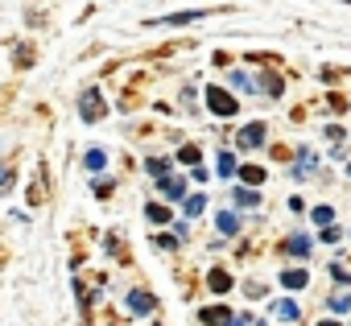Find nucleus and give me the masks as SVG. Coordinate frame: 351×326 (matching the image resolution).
Instances as JSON below:
<instances>
[{
    "label": "nucleus",
    "instance_id": "ddd939ff",
    "mask_svg": "<svg viewBox=\"0 0 351 326\" xmlns=\"http://www.w3.org/2000/svg\"><path fill=\"white\" fill-rule=\"evenodd\" d=\"M145 219L161 227V223H169V211H165V207H157V203H149V207H145Z\"/></svg>",
    "mask_w": 351,
    "mask_h": 326
},
{
    "label": "nucleus",
    "instance_id": "20e7f679",
    "mask_svg": "<svg viewBox=\"0 0 351 326\" xmlns=\"http://www.w3.org/2000/svg\"><path fill=\"white\" fill-rule=\"evenodd\" d=\"M157 190H161L165 199H173V203H178V199L186 203V199H191V195H186V182H182V178H157Z\"/></svg>",
    "mask_w": 351,
    "mask_h": 326
},
{
    "label": "nucleus",
    "instance_id": "9d476101",
    "mask_svg": "<svg viewBox=\"0 0 351 326\" xmlns=\"http://www.w3.org/2000/svg\"><path fill=\"white\" fill-rule=\"evenodd\" d=\"M273 314H277L281 322H298V318H302V310H298V301H277V305H273Z\"/></svg>",
    "mask_w": 351,
    "mask_h": 326
},
{
    "label": "nucleus",
    "instance_id": "f03ea898",
    "mask_svg": "<svg viewBox=\"0 0 351 326\" xmlns=\"http://www.w3.org/2000/svg\"><path fill=\"white\" fill-rule=\"evenodd\" d=\"M207 108L215 116H236V95H228L223 87H207Z\"/></svg>",
    "mask_w": 351,
    "mask_h": 326
},
{
    "label": "nucleus",
    "instance_id": "2eb2a0df",
    "mask_svg": "<svg viewBox=\"0 0 351 326\" xmlns=\"http://www.w3.org/2000/svg\"><path fill=\"white\" fill-rule=\"evenodd\" d=\"M240 178L256 186V182H265V170H261V166H240Z\"/></svg>",
    "mask_w": 351,
    "mask_h": 326
},
{
    "label": "nucleus",
    "instance_id": "aec40b11",
    "mask_svg": "<svg viewBox=\"0 0 351 326\" xmlns=\"http://www.w3.org/2000/svg\"><path fill=\"white\" fill-rule=\"evenodd\" d=\"M236 203H240V207H256L261 195H256V190H236Z\"/></svg>",
    "mask_w": 351,
    "mask_h": 326
},
{
    "label": "nucleus",
    "instance_id": "7ed1b4c3",
    "mask_svg": "<svg viewBox=\"0 0 351 326\" xmlns=\"http://www.w3.org/2000/svg\"><path fill=\"white\" fill-rule=\"evenodd\" d=\"M236 145H240V149H256V145H265V120H256V124H248V128H240V136H236Z\"/></svg>",
    "mask_w": 351,
    "mask_h": 326
},
{
    "label": "nucleus",
    "instance_id": "6e6552de",
    "mask_svg": "<svg viewBox=\"0 0 351 326\" xmlns=\"http://www.w3.org/2000/svg\"><path fill=\"white\" fill-rule=\"evenodd\" d=\"M256 91H269V99H281V91H285V83L273 75V71H261V83H256Z\"/></svg>",
    "mask_w": 351,
    "mask_h": 326
},
{
    "label": "nucleus",
    "instance_id": "5701e85b",
    "mask_svg": "<svg viewBox=\"0 0 351 326\" xmlns=\"http://www.w3.org/2000/svg\"><path fill=\"white\" fill-rule=\"evenodd\" d=\"M149 174H161V178H169V161L153 157V161H149Z\"/></svg>",
    "mask_w": 351,
    "mask_h": 326
},
{
    "label": "nucleus",
    "instance_id": "b1692460",
    "mask_svg": "<svg viewBox=\"0 0 351 326\" xmlns=\"http://www.w3.org/2000/svg\"><path fill=\"white\" fill-rule=\"evenodd\" d=\"M169 25H186V21H199V13H173V17H165Z\"/></svg>",
    "mask_w": 351,
    "mask_h": 326
},
{
    "label": "nucleus",
    "instance_id": "9b49d317",
    "mask_svg": "<svg viewBox=\"0 0 351 326\" xmlns=\"http://www.w3.org/2000/svg\"><path fill=\"white\" fill-rule=\"evenodd\" d=\"M215 219H219V231H228V236H236V231H240V215H232V211H219Z\"/></svg>",
    "mask_w": 351,
    "mask_h": 326
},
{
    "label": "nucleus",
    "instance_id": "39448f33",
    "mask_svg": "<svg viewBox=\"0 0 351 326\" xmlns=\"http://www.w3.org/2000/svg\"><path fill=\"white\" fill-rule=\"evenodd\" d=\"M128 310H132V314H153V310H157V297L145 293V289H132V293H128Z\"/></svg>",
    "mask_w": 351,
    "mask_h": 326
},
{
    "label": "nucleus",
    "instance_id": "f8f14e48",
    "mask_svg": "<svg viewBox=\"0 0 351 326\" xmlns=\"http://www.w3.org/2000/svg\"><path fill=\"white\" fill-rule=\"evenodd\" d=\"M281 285H285V289H306V285H310V277H306L302 268H298V273H281Z\"/></svg>",
    "mask_w": 351,
    "mask_h": 326
},
{
    "label": "nucleus",
    "instance_id": "f257e3e1",
    "mask_svg": "<svg viewBox=\"0 0 351 326\" xmlns=\"http://www.w3.org/2000/svg\"><path fill=\"white\" fill-rule=\"evenodd\" d=\"M104 112H108V103H104V95H99L95 87L79 95V116H83L87 124H95V120H104Z\"/></svg>",
    "mask_w": 351,
    "mask_h": 326
},
{
    "label": "nucleus",
    "instance_id": "a878e982",
    "mask_svg": "<svg viewBox=\"0 0 351 326\" xmlns=\"http://www.w3.org/2000/svg\"><path fill=\"white\" fill-rule=\"evenodd\" d=\"M322 326H343V322H322Z\"/></svg>",
    "mask_w": 351,
    "mask_h": 326
},
{
    "label": "nucleus",
    "instance_id": "423d86ee",
    "mask_svg": "<svg viewBox=\"0 0 351 326\" xmlns=\"http://www.w3.org/2000/svg\"><path fill=\"white\" fill-rule=\"evenodd\" d=\"M199 318H203V326H236V314L232 310H219V305L199 310Z\"/></svg>",
    "mask_w": 351,
    "mask_h": 326
},
{
    "label": "nucleus",
    "instance_id": "f3484780",
    "mask_svg": "<svg viewBox=\"0 0 351 326\" xmlns=\"http://www.w3.org/2000/svg\"><path fill=\"white\" fill-rule=\"evenodd\" d=\"M182 207H186V215H203V207H207V199H203V195H191V199H186Z\"/></svg>",
    "mask_w": 351,
    "mask_h": 326
},
{
    "label": "nucleus",
    "instance_id": "6ab92c4d",
    "mask_svg": "<svg viewBox=\"0 0 351 326\" xmlns=\"http://www.w3.org/2000/svg\"><path fill=\"white\" fill-rule=\"evenodd\" d=\"M104 161H108V153L104 149H91L87 153V170H104Z\"/></svg>",
    "mask_w": 351,
    "mask_h": 326
},
{
    "label": "nucleus",
    "instance_id": "4be33fe9",
    "mask_svg": "<svg viewBox=\"0 0 351 326\" xmlns=\"http://www.w3.org/2000/svg\"><path fill=\"white\" fill-rule=\"evenodd\" d=\"M232 83H236L240 91H256V87H252V79H248L244 71H232Z\"/></svg>",
    "mask_w": 351,
    "mask_h": 326
},
{
    "label": "nucleus",
    "instance_id": "dca6fc26",
    "mask_svg": "<svg viewBox=\"0 0 351 326\" xmlns=\"http://www.w3.org/2000/svg\"><path fill=\"white\" fill-rule=\"evenodd\" d=\"M310 170H314V153H310V149H302V157H298L293 174H310Z\"/></svg>",
    "mask_w": 351,
    "mask_h": 326
},
{
    "label": "nucleus",
    "instance_id": "1a4fd4ad",
    "mask_svg": "<svg viewBox=\"0 0 351 326\" xmlns=\"http://www.w3.org/2000/svg\"><path fill=\"white\" fill-rule=\"evenodd\" d=\"M281 252H289V256H298V260H302V256H310V236H293V240H285V244H281Z\"/></svg>",
    "mask_w": 351,
    "mask_h": 326
},
{
    "label": "nucleus",
    "instance_id": "a211bd4d",
    "mask_svg": "<svg viewBox=\"0 0 351 326\" xmlns=\"http://www.w3.org/2000/svg\"><path fill=\"white\" fill-rule=\"evenodd\" d=\"M310 215H314V223H322V227H335V223H330V219H335V211H330V207H314Z\"/></svg>",
    "mask_w": 351,
    "mask_h": 326
},
{
    "label": "nucleus",
    "instance_id": "412c9836",
    "mask_svg": "<svg viewBox=\"0 0 351 326\" xmlns=\"http://www.w3.org/2000/svg\"><path fill=\"white\" fill-rule=\"evenodd\" d=\"M219 174H223V178H232V174H236V157H232V153H223V157H219Z\"/></svg>",
    "mask_w": 351,
    "mask_h": 326
},
{
    "label": "nucleus",
    "instance_id": "393cba45",
    "mask_svg": "<svg viewBox=\"0 0 351 326\" xmlns=\"http://www.w3.org/2000/svg\"><path fill=\"white\" fill-rule=\"evenodd\" d=\"M330 310H351V293H339V297L330 301Z\"/></svg>",
    "mask_w": 351,
    "mask_h": 326
},
{
    "label": "nucleus",
    "instance_id": "4468645a",
    "mask_svg": "<svg viewBox=\"0 0 351 326\" xmlns=\"http://www.w3.org/2000/svg\"><path fill=\"white\" fill-rule=\"evenodd\" d=\"M199 157H203L199 145H182V153H178V161H186V166H195V170H199Z\"/></svg>",
    "mask_w": 351,
    "mask_h": 326
},
{
    "label": "nucleus",
    "instance_id": "0eeeda50",
    "mask_svg": "<svg viewBox=\"0 0 351 326\" xmlns=\"http://www.w3.org/2000/svg\"><path fill=\"white\" fill-rule=\"evenodd\" d=\"M232 285H236V281H232L228 268H211V273H207V289H215V293H232Z\"/></svg>",
    "mask_w": 351,
    "mask_h": 326
}]
</instances>
